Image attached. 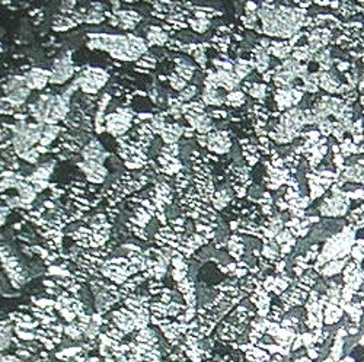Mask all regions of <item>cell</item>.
Wrapping results in <instances>:
<instances>
[{"label": "cell", "mask_w": 364, "mask_h": 362, "mask_svg": "<svg viewBox=\"0 0 364 362\" xmlns=\"http://www.w3.org/2000/svg\"><path fill=\"white\" fill-rule=\"evenodd\" d=\"M344 316V310L338 304H327L323 308V325L325 326H337Z\"/></svg>", "instance_id": "cell-15"}, {"label": "cell", "mask_w": 364, "mask_h": 362, "mask_svg": "<svg viewBox=\"0 0 364 362\" xmlns=\"http://www.w3.org/2000/svg\"><path fill=\"white\" fill-rule=\"evenodd\" d=\"M18 192H19V198L22 201V204L27 207L29 205L31 202H34V199L36 198V190L34 189L32 185H28L27 182H21L18 186Z\"/></svg>", "instance_id": "cell-20"}, {"label": "cell", "mask_w": 364, "mask_h": 362, "mask_svg": "<svg viewBox=\"0 0 364 362\" xmlns=\"http://www.w3.org/2000/svg\"><path fill=\"white\" fill-rule=\"evenodd\" d=\"M169 83H171V86H172V89H175V91H184L188 84H187V82L182 79V77H179L178 74H172L171 77H169Z\"/></svg>", "instance_id": "cell-34"}, {"label": "cell", "mask_w": 364, "mask_h": 362, "mask_svg": "<svg viewBox=\"0 0 364 362\" xmlns=\"http://www.w3.org/2000/svg\"><path fill=\"white\" fill-rule=\"evenodd\" d=\"M29 93H31V91L25 86V88H21V89H16V91L8 93V96L5 98V100L9 102L12 107H21V105H24L27 102Z\"/></svg>", "instance_id": "cell-19"}, {"label": "cell", "mask_w": 364, "mask_h": 362, "mask_svg": "<svg viewBox=\"0 0 364 362\" xmlns=\"http://www.w3.org/2000/svg\"><path fill=\"white\" fill-rule=\"evenodd\" d=\"M147 39H149V42L153 44V46H162V44H165V42L168 41V35L165 34L160 28L153 27L150 28V31H149V34H147Z\"/></svg>", "instance_id": "cell-26"}, {"label": "cell", "mask_w": 364, "mask_h": 362, "mask_svg": "<svg viewBox=\"0 0 364 362\" xmlns=\"http://www.w3.org/2000/svg\"><path fill=\"white\" fill-rule=\"evenodd\" d=\"M82 157L85 160H92V162H99L104 163L108 159V153L105 152V148L102 147L98 140H91L88 144L83 147Z\"/></svg>", "instance_id": "cell-11"}, {"label": "cell", "mask_w": 364, "mask_h": 362, "mask_svg": "<svg viewBox=\"0 0 364 362\" xmlns=\"http://www.w3.org/2000/svg\"><path fill=\"white\" fill-rule=\"evenodd\" d=\"M201 102L209 107H221L225 103V96H221L216 88L206 86V89L201 95Z\"/></svg>", "instance_id": "cell-17"}, {"label": "cell", "mask_w": 364, "mask_h": 362, "mask_svg": "<svg viewBox=\"0 0 364 362\" xmlns=\"http://www.w3.org/2000/svg\"><path fill=\"white\" fill-rule=\"evenodd\" d=\"M226 250H228L229 254L233 258L235 262H239V261L244 258V254H245L246 252L244 240H242V236L237 235V233H232V235L229 236Z\"/></svg>", "instance_id": "cell-14"}, {"label": "cell", "mask_w": 364, "mask_h": 362, "mask_svg": "<svg viewBox=\"0 0 364 362\" xmlns=\"http://www.w3.org/2000/svg\"><path fill=\"white\" fill-rule=\"evenodd\" d=\"M182 133H184V130L179 125H166L164 131L160 133V136H162V140L166 144L172 145L179 140Z\"/></svg>", "instance_id": "cell-21"}, {"label": "cell", "mask_w": 364, "mask_h": 362, "mask_svg": "<svg viewBox=\"0 0 364 362\" xmlns=\"http://www.w3.org/2000/svg\"><path fill=\"white\" fill-rule=\"evenodd\" d=\"M360 345H361V346L364 348V333L361 336H360Z\"/></svg>", "instance_id": "cell-38"}, {"label": "cell", "mask_w": 364, "mask_h": 362, "mask_svg": "<svg viewBox=\"0 0 364 362\" xmlns=\"http://www.w3.org/2000/svg\"><path fill=\"white\" fill-rule=\"evenodd\" d=\"M308 188H309V198L312 202L316 201L318 198H320V197L327 192V189H325L322 185H319V183L313 181H308Z\"/></svg>", "instance_id": "cell-30"}, {"label": "cell", "mask_w": 364, "mask_h": 362, "mask_svg": "<svg viewBox=\"0 0 364 362\" xmlns=\"http://www.w3.org/2000/svg\"><path fill=\"white\" fill-rule=\"evenodd\" d=\"M102 20H104V15H102V12L96 9V8L89 10L88 15H86V18H85V22H86V24H100Z\"/></svg>", "instance_id": "cell-33"}, {"label": "cell", "mask_w": 364, "mask_h": 362, "mask_svg": "<svg viewBox=\"0 0 364 362\" xmlns=\"http://www.w3.org/2000/svg\"><path fill=\"white\" fill-rule=\"evenodd\" d=\"M53 169H54V164L53 163L43 164V166H39L35 172L31 175V178H28V179H29L31 182L32 181H48V179H50V176H51V173H53Z\"/></svg>", "instance_id": "cell-25"}, {"label": "cell", "mask_w": 364, "mask_h": 362, "mask_svg": "<svg viewBox=\"0 0 364 362\" xmlns=\"http://www.w3.org/2000/svg\"><path fill=\"white\" fill-rule=\"evenodd\" d=\"M109 74L98 67H88L86 70L80 73V76L76 79L77 88H80L88 95H95L107 84Z\"/></svg>", "instance_id": "cell-3"}, {"label": "cell", "mask_w": 364, "mask_h": 362, "mask_svg": "<svg viewBox=\"0 0 364 362\" xmlns=\"http://www.w3.org/2000/svg\"><path fill=\"white\" fill-rule=\"evenodd\" d=\"M246 95L244 91H232L229 92L225 98V103L232 107V108H240L242 105H245Z\"/></svg>", "instance_id": "cell-23"}, {"label": "cell", "mask_w": 364, "mask_h": 362, "mask_svg": "<svg viewBox=\"0 0 364 362\" xmlns=\"http://www.w3.org/2000/svg\"><path fill=\"white\" fill-rule=\"evenodd\" d=\"M207 147L211 153L228 154L232 148V140L228 131H211L207 134Z\"/></svg>", "instance_id": "cell-7"}, {"label": "cell", "mask_w": 364, "mask_h": 362, "mask_svg": "<svg viewBox=\"0 0 364 362\" xmlns=\"http://www.w3.org/2000/svg\"><path fill=\"white\" fill-rule=\"evenodd\" d=\"M339 150H341V154L347 159L353 154H358V145L355 144L350 137H347L339 143Z\"/></svg>", "instance_id": "cell-28"}, {"label": "cell", "mask_w": 364, "mask_h": 362, "mask_svg": "<svg viewBox=\"0 0 364 362\" xmlns=\"http://www.w3.org/2000/svg\"><path fill=\"white\" fill-rule=\"evenodd\" d=\"M232 192L229 189H225V188H221V189H218L214 192V195H213V198H211V202H213V208L216 209V211H221V209H225L226 207H228L229 204L232 202Z\"/></svg>", "instance_id": "cell-18"}, {"label": "cell", "mask_w": 364, "mask_h": 362, "mask_svg": "<svg viewBox=\"0 0 364 362\" xmlns=\"http://www.w3.org/2000/svg\"><path fill=\"white\" fill-rule=\"evenodd\" d=\"M25 86H27L25 77L24 76H15V77H12V79H9L8 82L5 83L3 91L6 92V93H10V92L21 89V88H25Z\"/></svg>", "instance_id": "cell-29"}, {"label": "cell", "mask_w": 364, "mask_h": 362, "mask_svg": "<svg viewBox=\"0 0 364 362\" xmlns=\"http://www.w3.org/2000/svg\"><path fill=\"white\" fill-rule=\"evenodd\" d=\"M209 115L211 118H217V119H225V118L228 117V112H226L225 109H213V111H210Z\"/></svg>", "instance_id": "cell-36"}, {"label": "cell", "mask_w": 364, "mask_h": 362, "mask_svg": "<svg viewBox=\"0 0 364 362\" xmlns=\"http://www.w3.org/2000/svg\"><path fill=\"white\" fill-rule=\"evenodd\" d=\"M130 125H131V115H128L126 109L117 111L115 114L107 115L105 118V130L114 137L126 134Z\"/></svg>", "instance_id": "cell-5"}, {"label": "cell", "mask_w": 364, "mask_h": 362, "mask_svg": "<svg viewBox=\"0 0 364 362\" xmlns=\"http://www.w3.org/2000/svg\"><path fill=\"white\" fill-rule=\"evenodd\" d=\"M351 199L344 194V190L332 194L329 192V197H325L319 204L318 212L323 218H341L346 217L351 207Z\"/></svg>", "instance_id": "cell-2"}, {"label": "cell", "mask_w": 364, "mask_h": 362, "mask_svg": "<svg viewBox=\"0 0 364 362\" xmlns=\"http://www.w3.org/2000/svg\"><path fill=\"white\" fill-rule=\"evenodd\" d=\"M273 95L274 102L280 112L297 107L299 102L303 99V92L296 89L294 86L289 88V89H275Z\"/></svg>", "instance_id": "cell-4"}, {"label": "cell", "mask_w": 364, "mask_h": 362, "mask_svg": "<svg viewBox=\"0 0 364 362\" xmlns=\"http://www.w3.org/2000/svg\"><path fill=\"white\" fill-rule=\"evenodd\" d=\"M197 95V86L194 84H190L187 86L184 91H181V95H179V99L181 100H191L194 96Z\"/></svg>", "instance_id": "cell-35"}, {"label": "cell", "mask_w": 364, "mask_h": 362, "mask_svg": "<svg viewBox=\"0 0 364 362\" xmlns=\"http://www.w3.org/2000/svg\"><path fill=\"white\" fill-rule=\"evenodd\" d=\"M190 27H191L195 32H198V34H204V32L210 28V20L204 18L191 19V20H190Z\"/></svg>", "instance_id": "cell-31"}, {"label": "cell", "mask_w": 364, "mask_h": 362, "mask_svg": "<svg viewBox=\"0 0 364 362\" xmlns=\"http://www.w3.org/2000/svg\"><path fill=\"white\" fill-rule=\"evenodd\" d=\"M270 353L267 352L262 348L258 346H252L249 351L245 352V361L246 362H267L270 359Z\"/></svg>", "instance_id": "cell-22"}, {"label": "cell", "mask_w": 364, "mask_h": 362, "mask_svg": "<svg viewBox=\"0 0 364 362\" xmlns=\"http://www.w3.org/2000/svg\"><path fill=\"white\" fill-rule=\"evenodd\" d=\"M308 297H309L308 291H303L296 285H291L289 287V290L284 291L278 299L281 300L282 303L289 304L290 307H301L308 301Z\"/></svg>", "instance_id": "cell-10"}, {"label": "cell", "mask_w": 364, "mask_h": 362, "mask_svg": "<svg viewBox=\"0 0 364 362\" xmlns=\"http://www.w3.org/2000/svg\"><path fill=\"white\" fill-rule=\"evenodd\" d=\"M60 130H62V128L57 127V125H46V127L43 128V137H41L39 144L43 145V147L50 144L55 137L60 134Z\"/></svg>", "instance_id": "cell-27"}, {"label": "cell", "mask_w": 364, "mask_h": 362, "mask_svg": "<svg viewBox=\"0 0 364 362\" xmlns=\"http://www.w3.org/2000/svg\"><path fill=\"white\" fill-rule=\"evenodd\" d=\"M5 221H6V216H5V214H0V227L5 224Z\"/></svg>", "instance_id": "cell-37"}, {"label": "cell", "mask_w": 364, "mask_h": 362, "mask_svg": "<svg viewBox=\"0 0 364 362\" xmlns=\"http://www.w3.org/2000/svg\"><path fill=\"white\" fill-rule=\"evenodd\" d=\"M73 74H74V64H73L69 55H63L54 63V67L51 70V76H50V83L63 84V83L72 79Z\"/></svg>", "instance_id": "cell-6"}, {"label": "cell", "mask_w": 364, "mask_h": 362, "mask_svg": "<svg viewBox=\"0 0 364 362\" xmlns=\"http://www.w3.org/2000/svg\"><path fill=\"white\" fill-rule=\"evenodd\" d=\"M313 73L316 76V80H318V84L320 89H323V91L331 93V95H337L338 88H339L341 82L335 77L334 73L320 72V70H316V72Z\"/></svg>", "instance_id": "cell-13"}, {"label": "cell", "mask_w": 364, "mask_h": 362, "mask_svg": "<svg viewBox=\"0 0 364 362\" xmlns=\"http://www.w3.org/2000/svg\"><path fill=\"white\" fill-rule=\"evenodd\" d=\"M258 18L262 22V34L282 39H290L296 35L306 19V12L299 8L282 5H261L256 10Z\"/></svg>", "instance_id": "cell-1"}, {"label": "cell", "mask_w": 364, "mask_h": 362, "mask_svg": "<svg viewBox=\"0 0 364 362\" xmlns=\"http://www.w3.org/2000/svg\"><path fill=\"white\" fill-rule=\"evenodd\" d=\"M79 167L85 173L86 179L92 183H102L108 176V169L99 162L85 160L82 163H79Z\"/></svg>", "instance_id": "cell-8"}, {"label": "cell", "mask_w": 364, "mask_h": 362, "mask_svg": "<svg viewBox=\"0 0 364 362\" xmlns=\"http://www.w3.org/2000/svg\"><path fill=\"white\" fill-rule=\"evenodd\" d=\"M294 239H296V237L291 235L290 231H289V230L284 227L282 230H280V231H278V235L275 236V239H274V240H275V242H277V243H278L280 246H282V245H286V243H289V242H291V240H294Z\"/></svg>", "instance_id": "cell-32"}, {"label": "cell", "mask_w": 364, "mask_h": 362, "mask_svg": "<svg viewBox=\"0 0 364 362\" xmlns=\"http://www.w3.org/2000/svg\"><path fill=\"white\" fill-rule=\"evenodd\" d=\"M187 115V119L190 122L194 130H197L198 133H201V136H206L211 133L213 130V118L210 117L209 114H204V112H200V114H185Z\"/></svg>", "instance_id": "cell-12"}, {"label": "cell", "mask_w": 364, "mask_h": 362, "mask_svg": "<svg viewBox=\"0 0 364 362\" xmlns=\"http://www.w3.org/2000/svg\"><path fill=\"white\" fill-rule=\"evenodd\" d=\"M50 76L51 72H47L44 69H31L24 77L29 91H43L50 83Z\"/></svg>", "instance_id": "cell-9"}, {"label": "cell", "mask_w": 364, "mask_h": 362, "mask_svg": "<svg viewBox=\"0 0 364 362\" xmlns=\"http://www.w3.org/2000/svg\"><path fill=\"white\" fill-rule=\"evenodd\" d=\"M291 57L299 61V63H309L310 60H313V54L309 51L308 46H296L291 51Z\"/></svg>", "instance_id": "cell-24"}, {"label": "cell", "mask_w": 364, "mask_h": 362, "mask_svg": "<svg viewBox=\"0 0 364 362\" xmlns=\"http://www.w3.org/2000/svg\"><path fill=\"white\" fill-rule=\"evenodd\" d=\"M242 88H244L245 93H248L254 99H258L261 103L264 102L265 96H267V91H268V84L267 83L245 82Z\"/></svg>", "instance_id": "cell-16"}]
</instances>
